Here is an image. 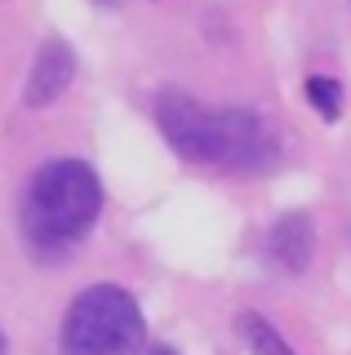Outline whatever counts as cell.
<instances>
[{"instance_id":"obj_1","label":"cell","mask_w":351,"mask_h":355,"mask_svg":"<svg viewBox=\"0 0 351 355\" xmlns=\"http://www.w3.org/2000/svg\"><path fill=\"white\" fill-rule=\"evenodd\" d=\"M156 125L169 147L196 164H214L227 173H262L276 160V133L249 107H209L191 94H160Z\"/></svg>"},{"instance_id":"obj_2","label":"cell","mask_w":351,"mask_h":355,"mask_svg":"<svg viewBox=\"0 0 351 355\" xmlns=\"http://www.w3.org/2000/svg\"><path fill=\"white\" fill-rule=\"evenodd\" d=\"M103 209V182L80 160H49L31 173L23 196V231L40 253H62L94 231Z\"/></svg>"},{"instance_id":"obj_3","label":"cell","mask_w":351,"mask_h":355,"mask_svg":"<svg viewBox=\"0 0 351 355\" xmlns=\"http://www.w3.org/2000/svg\"><path fill=\"white\" fill-rule=\"evenodd\" d=\"M142 311L120 284H94L67 306L62 355H138Z\"/></svg>"},{"instance_id":"obj_4","label":"cell","mask_w":351,"mask_h":355,"mask_svg":"<svg viewBox=\"0 0 351 355\" xmlns=\"http://www.w3.org/2000/svg\"><path fill=\"white\" fill-rule=\"evenodd\" d=\"M76 80V53L67 49V40H45L31 58V76H27V107H49L67 94V85Z\"/></svg>"},{"instance_id":"obj_5","label":"cell","mask_w":351,"mask_h":355,"mask_svg":"<svg viewBox=\"0 0 351 355\" xmlns=\"http://www.w3.org/2000/svg\"><path fill=\"white\" fill-rule=\"evenodd\" d=\"M311 222L307 214H284L276 227H271V262L280 271H293L298 275L307 262H311Z\"/></svg>"},{"instance_id":"obj_6","label":"cell","mask_w":351,"mask_h":355,"mask_svg":"<svg viewBox=\"0 0 351 355\" xmlns=\"http://www.w3.org/2000/svg\"><path fill=\"white\" fill-rule=\"evenodd\" d=\"M240 338H245L249 355H293L289 342H284L262 315H254V311H249V315H240Z\"/></svg>"},{"instance_id":"obj_7","label":"cell","mask_w":351,"mask_h":355,"mask_svg":"<svg viewBox=\"0 0 351 355\" xmlns=\"http://www.w3.org/2000/svg\"><path fill=\"white\" fill-rule=\"evenodd\" d=\"M307 103L316 107V116L338 120L343 116V89H338V80H329V76H311L307 80Z\"/></svg>"},{"instance_id":"obj_8","label":"cell","mask_w":351,"mask_h":355,"mask_svg":"<svg viewBox=\"0 0 351 355\" xmlns=\"http://www.w3.org/2000/svg\"><path fill=\"white\" fill-rule=\"evenodd\" d=\"M147 355H173V351H169V347H151Z\"/></svg>"},{"instance_id":"obj_9","label":"cell","mask_w":351,"mask_h":355,"mask_svg":"<svg viewBox=\"0 0 351 355\" xmlns=\"http://www.w3.org/2000/svg\"><path fill=\"white\" fill-rule=\"evenodd\" d=\"M0 355H5V333H0Z\"/></svg>"},{"instance_id":"obj_10","label":"cell","mask_w":351,"mask_h":355,"mask_svg":"<svg viewBox=\"0 0 351 355\" xmlns=\"http://www.w3.org/2000/svg\"><path fill=\"white\" fill-rule=\"evenodd\" d=\"M103 5H116V0H103Z\"/></svg>"}]
</instances>
